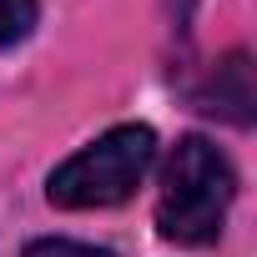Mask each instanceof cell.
<instances>
[{
    "mask_svg": "<svg viewBox=\"0 0 257 257\" xmlns=\"http://www.w3.org/2000/svg\"><path fill=\"white\" fill-rule=\"evenodd\" d=\"M232 197H237L232 162H227L207 137H182L177 152L167 157V172H162L157 227H162L167 242L207 247V242H217Z\"/></svg>",
    "mask_w": 257,
    "mask_h": 257,
    "instance_id": "1",
    "label": "cell"
},
{
    "mask_svg": "<svg viewBox=\"0 0 257 257\" xmlns=\"http://www.w3.org/2000/svg\"><path fill=\"white\" fill-rule=\"evenodd\" d=\"M152 162H157V132L142 126V121H126V126L101 132L76 157H66L51 172L46 197H51V207H66V212L116 207V202H126L142 187V177L152 172Z\"/></svg>",
    "mask_w": 257,
    "mask_h": 257,
    "instance_id": "2",
    "label": "cell"
},
{
    "mask_svg": "<svg viewBox=\"0 0 257 257\" xmlns=\"http://www.w3.org/2000/svg\"><path fill=\"white\" fill-rule=\"evenodd\" d=\"M212 111H222V116H232V121H252V71H247V56H232V61H222L217 66V106Z\"/></svg>",
    "mask_w": 257,
    "mask_h": 257,
    "instance_id": "3",
    "label": "cell"
},
{
    "mask_svg": "<svg viewBox=\"0 0 257 257\" xmlns=\"http://www.w3.org/2000/svg\"><path fill=\"white\" fill-rule=\"evenodd\" d=\"M36 26V0H0V46L26 41Z\"/></svg>",
    "mask_w": 257,
    "mask_h": 257,
    "instance_id": "4",
    "label": "cell"
},
{
    "mask_svg": "<svg viewBox=\"0 0 257 257\" xmlns=\"http://www.w3.org/2000/svg\"><path fill=\"white\" fill-rule=\"evenodd\" d=\"M21 257H116V252L91 247V242H71V237H41V242H31Z\"/></svg>",
    "mask_w": 257,
    "mask_h": 257,
    "instance_id": "5",
    "label": "cell"
},
{
    "mask_svg": "<svg viewBox=\"0 0 257 257\" xmlns=\"http://www.w3.org/2000/svg\"><path fill=\"white\" fill-rule=\"evenodd\" d=\"M192 11H197V0H172V16H177V26H187V21H192Z\"/></svg>",
    "mask_w": 257,
    "mask_h": 257,
    "instance_id": "6",
    "label": "cell"
}]
</instances>
